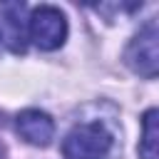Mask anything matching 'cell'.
I'll return each instance as SVG.
<instances>
[{
	"instance_id": "obj_7",
	"label": "cell",
	"mask_w": 159,
	"mask_h": 159,
	"mask_svg": "<svg viewBox=\"0 0 159 159\" xmlns=\"http://www.w3.org/2000/svg\"><path fill=\"white\" fill-rule=\"evenodd\" d=\"M0 159H2V147H0Z\"/></svg>"
},
{
	"instance_id": "obj_5",
	"label": "cell",
	"mask_w": 159,
	"mask_h": 159,
	"mask_svg": "<svg viewBox=\"0 0 159 159\" xmlns=\"http://www.w3.org/2000/svg\"><path fill=\"white\" fill-rule=\"evenodd\" d=\"M15 129L32 147H47L52 142V137H55V122H52V117L47 112H42V109H35V107L22 109L17 114Z\"/></svg>"
},
{
	"instance_id": "obj_2",
	"label": "cell",
	"mask_w": 159,
	"mask_h": 159,
	"mask_svg": "<svg viewBox=\"0 0 159 159\" xmlns=\"http://www.w3.org/2000/svg\"><path fill=\"white\" fill-rule=\"evenodd\" d=\"M27 40L42 50L52 52L67 40V17L55 5H40L27 15Z\"/></svg>"
},
{
	"instance_id": "obj_6",
	"label": "cell",
	"mask_w": 159,
	"mask_h": 159,
	"mask_svg": "<svg viewBox=\"0 0 159 159\" xmlns=\"http://www.w3.org/2000/svg\"><path fill=\"white\" fill-rule=\"evenodd\" d=\"M159 139V112L152 107L142 117V139H139V159H159L157 152Z\"/></svg>"
},
{
	"instance_id": "obj_4",
	"label": "cell",
	"mask_w": 159,
	"mask_h": 159,
	"mask_svg": "<svg viewBox=\"0 0 159 159\" xmlns=\"http://www.w3.org/2000/svg\"><path fill=\"white\" fill-rule=\"evenodd\" d=\"M0 42L12 52H25L27 47V5L25 2H0Z\"/></svg>"
},
{
	"instance_id": "obj_3",
	"label": "cell",
	"mask_w": 159,
	"mask_h": 159,
	"mask_svg": "<svg viewBox=\"0 0 159 159\" xmlns=\"http://www.w3.org/2000/svg\"><path fill=\"white\" fill-rule=\"evenodd\" d=\"M159 32H157V20H149L127 45L124 50V62L129 65L132 72L154 80L157 67H159V47H157Z\"/></svg>"
},
{
	"instance_id": "obj_1",
	"label": "cell",
	"mask_w": 159,
	"mask_h": 159,
	"mask_svg": "<svg viewBox=\"0 0 159 159\" xmlns=\"http://www.w3.org/2000/svg\"><path fill=\"white\" fill-rule=\"evenodd\" d=\"M114 132L99 122H80L75 124L62 139V157L65 159H109L114 152Z\"/></svg>"
}]
</instances>
